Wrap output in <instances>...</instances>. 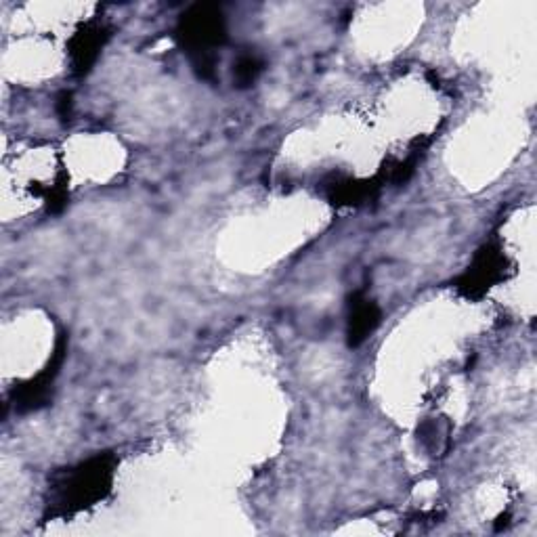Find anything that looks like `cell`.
<instances>
[{
  "label": "cell",
  "mask_w": 537,
  "mask_h": 537,
  "mask_svg": "<svg viewBox=\"0 0 537 537\" xmlns=\"http://www.w3.org/2000/svg\"><path fill=\"white\" fill-rule=\"evenodd\" d=\"M504 269V256L498 250L483 248L475 263L468 267V271L462 277V288L468 294H481L489 286H493L502 277Z\"/></svg>",
  "instance_id": "cell-3"
},
{
  "label": "cell",
  "mask_w": 537,
  "mask_h": 537,
  "mask_svg": "<svg viewBox=\"0 0 537 537\" xmlns=\"http://www.w3.org/2000/svg\"><path fill=\"white\" fill-rule=\"evenodd\" d=\"M265 68V63L259 55L254 53H244L238 57L233 66V78L238 82V87H250L252 82H256V78L261 76Z\"/></svg>",
  "instance_id": "cell-6"
},
{
  "label": "cell",
  "mask_w": 537,
  "mask_h": 537,
  "mask_svg": "<svg viewBox=\"0 0 537 537\" xmlns=\"http://www.w3.org/2000/svg\"><path fill=\"white\" fill-rule=\"evenodd\" d=\"M177 36L183 49L189 53L193 68L202 78H212L217 68V49L227 40L225 15L217 5H193L183 13Z\"/></svg>",
  "instance_id": "cell-1"
},
{
  "label": "cell",
  "mask_w": 537,
  "mask_h": 537,
  "mask_svg": "<svg viewBox=\"0 0 537 537\" xmlns=\"http://www.w3.org/2000/svg\"><path fill=\"white\" fill-rule=\"evenodd\" d=\"M112 475V460L105 456L93 458L87 464H80L78 468L70 470L66 479H61L55 487L59 504H63V508L68 510L89 506L103 496V491L110 489Z\"/></svg>",
  "instance_id": "cell-2"
},
{
  "label": "cell",
  "mask_w": 537,
  "mask_h": 537,
  "mask_svg": "<svg viewBox=\"0 0 537 537\" xmlns=\"http://www.w3.org/2000/svg\"><path fill=\"white\" fill-rule=\"evenodd\" d=\"M380 324V309L368 298L355 296V303L351 305L349 313V345L357 347L368 338L376 326Z\"/></svg>",
  "instance_id": "cell-5"
},
{
  "label": "cell",
  "mask_w": 537,
  "mask_h": 537,
  "mask_svg": "<svg viewBox=\"0 0 537 537\" xmlns=\"http://www.w3.org/2000/svg\"><path fill=\"white\" fill-rule=\"evenodd\" d=\"M105 38H107V34L101 26H87L74 34V38L70 42V55H72L74 70L78 74H84L93 66L95 59H97V53L103 47Z\"/></svg>",
  "instance_id": "cell-4"
}]
</instances>
